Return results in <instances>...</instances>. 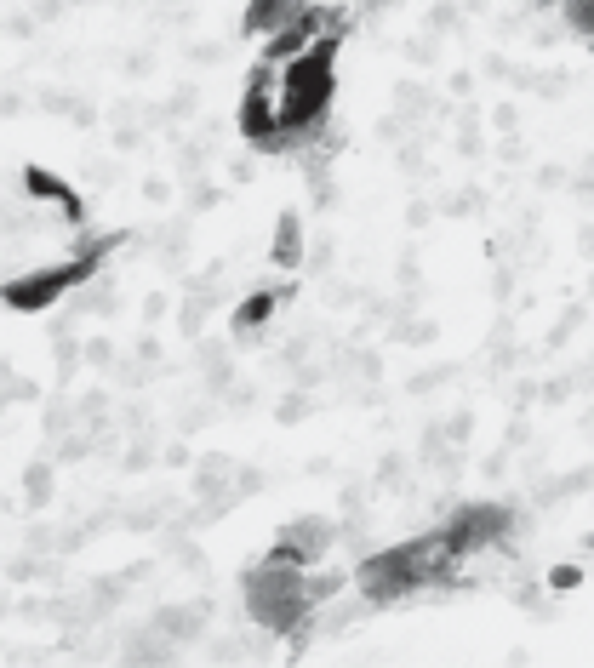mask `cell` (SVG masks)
Masks as SVG:
<instances>
[{
    "label": "cell",
    "instance_id": "cell-4",
    "mask_svg": "<svg viewBox=\"0 0 594 668\" xmlns=\"http://www.w3.org/2000/svg\"><path fill=\"white\" fill-rule=\"evenodd\" d=\"M337 543V526L332 520H297V526H286L275 537V549H269V560H286V566H315V560H326V549Z\"/></svg>",
    "mask_w": 594,
    "mask_h": 668
},
{
    "label": "cell",
    "instance_id": "cell-8",
    "mask_svg": "<svg viewBox=\"0 0 594 668\" xmlns=\"http://www.w3.org/2000/svg\"><path fill=\"white\" fill-rule=\"evenodd\" d=\"M280 309V292H252L235 303V343H246V337H258L263 326H269V315Z\"/></svg>",
    "mask_w": 594,
    "mask_h": 668
},
{
    "label": "cell",
    "instance_id": "cell-10",
    "mask_svg": "<svg viewBox=\"0 0 594 668\" xmlns=\"http://www.w3.org/2000/svg\"><path fill=\"white\" fill-rule=\"evenodd\" d=\"M206 623V606H189V611H160L155 617V629L166 634V640H189V634Z\"/></svg>",
    "mask_w": 594,
    "mask_h": 668
},
{
    "label": "cell",
    "instance_id": "cell-2",
    "mask_svg": "<svg viewBox=\"0 0 594 668\" xmlns=\"http://www.w3.org/2000/svg\"><path fill=\"white\" fill-rule=\"evenodd\" d=\"M98 257H69V263H52V269H40V275H23L6 286V309H23V315H40V309H52L63 292H75L86 280H98Z\"/></svg>",
    "mask_w": 594,
    "mask_h": 668
},
{
    "label": "cell",
    "instance_id": "cell-6",
    "mask_svg": "<svg viewBox=\"0 0 594 668\" xmlns=\"http://www.w3.org/2000/svg\"><path fill=\"white\" fill-rule=\"evenodd\" d=\"M303 12H309V0H252L246 18H240V29H246V35H275L280 23L303 18Z\"/></svg>",
    "mask_w": 594,
    "mask_h": 668
},
{
    "label": "cell",
    "instance_id": "cell-17",
    "mask_svg": "<svg viewBox=\"0 0 594 668\" xmlns=\"http://www.w3.org/2000/svg\"><path fill=\"white\" fill-rule=\"evenodd\" d=\"M400 474H406V463H400V457H383V469H377V480H383V486H400Z\"/></svg>",
    "mask_w": 594,
    "mask_h": 668
},
{
    "label": "cell",
    "instance_id": "cell-24",
    "mask_svg": "<svg viewBox=\"0 0 594 668\" xmlns=\"http://www.w3.org/2000/svg\"><path fill=\"white\" fill-rule=\"evenodd\" d=\"M589 292H594V286H589Z\"/></svg>",
    "mask_w": 594,
    "mask_h": 668
},
{
    "label": "cell",
    "instance_id": "cell-16",
    "mask_svg": "<svg viewBox=\"0 0 594 668\" xmlns=\"http://www.w3.org/2000/svg\"><path fill=\"white\" fill-rule=\"evenodd\" d=\"M189 206H195V212L218 206V189H212V183H195V189H189Z\"/></svg>",
    "mask_w": 594,
    "mask_h": 668
},
{
    "label": "cell",
    "instance_id": "cell-3",
    "mask_svg": "<svg viewBox=\"0 0 594 668\" xmlns=\"http://www.w3.org/2000/svg\"><path fill=\"white\" fill-rule=\"evenodd\" d=\"M509 526H515V514L503 509V503H457L440 531H446V543L457 554H475V549H497Z\"/></svg>",
    "mask_w": 594,
    "mask_h": 668
},
{
    "label": "cell",
    "instance_id": "cell-14",
    "mask_svg": "<svg viewBox=\"0 0 594 668\" xmlns=\"http://www.w3.org/2000/svg\"><path fill=\"white\" fill-rule=\"evenodd\" d=\"M275 417H280V423H303V417H309V394H286Z\"/></svg>",
    "mask_w": 594,
    "mask_h": 668
},
{
    "label": "cell",
    "instance_id": "cell-13",
    "mask_svg": "<svg viewBox=\"0 0 594 668\" xmlns=\"http://www.w3.org/2000/svg\"><path fill=\"white\" fill-rule=\"evenodd\" d=\"M566 23H572L583 40H594V0H566Z\"/></svg>",
    "mask_w": 594,
    "mask_h": 668
},
{
    "label": "cell",
    "instance_id": "cell-19",
    "mask_svg": "<svg viewBox=\"0 0 594 668\" xmlns=\"http://www.w3.org/2000/svg\"><path fill=\"white\" fill-rule=\"evenodd\" d=\"M86 360H92V366H109V360H115V349L98 337V343H86Z\"/></svg>",
    "mask_w": 594,
    "mask_h": 668
},
{
    "label": "cell",
    "instance_id": "cell-7",
    "mask_svg": "<svg viewBox=\"0 0 594 668\" xmlns=\"http://www.w3.org/2000/svg\"><path fill=\"white\" fill-rule=\"evenodd\" d=\"M23 189H29L35 200H52V206L69 217V223H80V200H75V189H69V183H58V177L46 172V166H23Z\"/></svg>",
    "mask_w": 594,
    "mask_h": 668
},
{
    "label": "cell",
    "instance_id": "cell-22",
    "mask_svg": "<svg viewBox=\"0 0 594 668\" xmlns=\"http://www.w3.org/2000/svg\"><path fill=\"white\" fill-rule=\"evenodd\" d=\"M143 315L160 320V315H166V297H160V292H155V297H143Z\"/></svg>",
    "mask_w": 594,
    "mask_h": 668
},
{
    "label": "cell",
    "instance_id": "cell-15",
    "mask_svg": "<svg viewBox=\"0 0 594 668\" xmlns=\"http://www.w3.org/2000/svg\"><path fill=\"white\" fill-rule=\"evenodd\" d=\"M452 23H457V6H435V12H429V35H446Z\"/></svg>",
    "mask_w": 594,
    "mask_h": 668
},
{
    "label": "cell",
    "instance_id": "cell-1",
    "mask_svg": "<svg viewBox=\"0 0 594 668\" xmlns=\"http://www.w3.org/2000/svg\"><path fill=\"white\" fill-rule=\"evenodd\" d=\"M246 606L263 629L275 634H297L309 600V566H286V560H263L258 571H246Z\"/></svg>",
    "mask_w": 594,
    "mask_h": 668
},
{
    "label": "cell",
    "instance_id": "cell-11",
    "mask_svg": "<svg viewBox=\"0 0 594 668\" xmlns=\"http://www.w3.org/2000/svg\"><path fill=\"white\" fill-rule=\"evenodd\" d=\"M200 366L212 377V389H229V349L223 343H200Z\"/></svg>",
    "mask_w": 594,
    "mask_h": 668
},
{
    "label": "cell",
    "instance_id": "cell-9",
    "mask_svg": "<svg viewBox=\"0 0 594 668\" xmlns=\"http://www.w3.org/2000/svg\"><path fill=\"white\" fill-rule=\"evenodd\" d=\"M275 263L280 269L303 263V223H297V212H280V223H275Z\"/></svg>",
    "mask_w": 594,
    "mask_h": 668
},
{
    "label": "cell",
    "instance_id": "cell-12",
    "mask_svg": "<svg viewBox=\"0 0 594 668\" xmlns=\"http://www.w3.org/2000/svg\"><path fill=\"white\" fill-rule=\"evenodd\" d=\"M23 492H29V503H52V469H46V463H35V469L23 474Z\"/></svg>",
    "mask_w": 594,
    "mask_h": 668
},
{
    "label": "cell",
    "instance_id": "cell-23",
    "mask_svg": "<svg viewBox=\"0 0 594 668\" xmlns=\"http://www.w3.org/2000/svg\"><path fill=\"white\" fill-rule=\"evenodd\" d=\"M366 6H389V0H366Z\"/></svg>",
    "mask_w": 594,
    "mask_h": 668
},
{
    "label": "cell",
    "instance_id": "cell-18",
    "mask_svg": "<svg viewBox=\"0 0 594 668\" xmlns=\"http://www.w3.org/2000/svg\"><path fill=\"white\" fill-rule=\"evenodd\" d=\"M35 383H18V377H12V383H6V400H12V406H18V400H35Z\"/></svg>",
    "mask_w": 594,
    "mask_h": 668
},
{
    "label": "cell",
    "instance_id": "cell-20",
    "mask_svg": "<svg viewBox=\"0 0 594 668\" xmlns=\"http://www.w3.org/2000/svg\"><path fill=\"white\" fill-rule=\"evenodd\" d=\"M406 58H412V63H429V58H435V46H429V40H412V46H406Z\"/></svg>",
    "mask_w": 594,
    "mask_h": 668
},
{
    "label": "cell",
    "instance_id": "cell-21",
    "mask_svg": "<svg viewBox=\"0 0 594 668\" xmlns=\"http://www.w3.org/2000/svg\"><path fill=\"white\" fill-rule=\"evenodd\" d=\"M549 583H555V589H577V566H560Z\"/></svg>",
    "mask_w": 594,
    "mask_h": 668
},
{
    "label": "cell",
    "instance_id": "cell-5",
    "mask_svg": "<svg viewBox=\"0 0 594 668\" xmlns=\"http://www.w3.org/2000/svg\"><path fill=\"white\" fill-rule=\"evenodd\" d=\"M320 23H332V12H320V6H309V12L292 18V23H280L275 35H263L269 40V46H263V63H280V69H286L292 58H303V52L320 40Z\"/></svg>",
    "mask_w": 594,
    "mask_h": 668
}]
</instances>
